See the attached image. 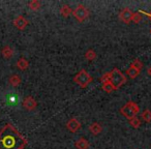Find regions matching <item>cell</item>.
Wrapping results in <instances>:
<instances>
[{"mask_svg": "<svg viewBox=\"0 0 151 149\" xmlns=\"http://www.w3.org/2000/svg\"><path fill=\"white\" fill-rule=\"evenodd\" d=\"M28 141L13 124L7 123L0 130V149H24Z\"/></svg>", "mask_w": 151, "mask_h": 149, "instance_id": "cell-1", "label": "cell"}, {"mask_svg": "<svg viewBox=\"0 0 151 149\" xmlns=\"http://www.w3.org/2000/svg\"><path fill=\"white\" fill-rule=\"evenodd\" d=\"M29 66V62H28L27 59H25L24 57H21V58L18 59L17 61V67L20 69V71H26Z\"/></svg>", "mask_w": 151, "mask_h": 149, "instance_id": "cell-12", "label": "cell"}, {"mask_svg": "<svg viewBox=\"0 0 151 149\" xmlns=\"http://www.w3.org/2000/svg\"><path fill=\"white\" fill-rule=\"evenodd\" d=\"M125 83L126 77L123 75V73L121 71H119L117 67L113 68V71H111V84L113 85L115 90H118L119 88H121Z\"/></svg>", "mask_w": 151, "mask_h": 149, "instance_id": "cell-4", "label": "cell"}, {"mask_svg": "<svg viewBox=\"0 0 151 149\" xmlns=\"http://www.w3.org/2000/svg\"><path fill=\"white\" fill-rule=\"evenodd\" d=\"M99 81H101L103 84L111 82V71H107V73H104L103 76L99 78Z\"/></svg>", "mask_w": 151, "mask_h": 149, "instance_id": "cell-20", "label": "cell"}, {"mask_svg": "<svg viewBox=\"0 0 151 149\" xmlns=\"http://www.w3.org/2000/svg\"><path fill=\"white\" fill-rule=\"evenodd\" d=\"M21 82H22L21 77L18 76V75H12V76L9 77V84H11L13 87H18V86H20Z\"/></svg>", "mask_w": 151, "mask_h": 149, "instance_id": "cell-14", "label": "cell"}, {"mask_svg": "<svg viewBox=\"0 0 151 149\" xmlns=\"http://www.w3.org/2000/svg\"><path fill=\"white\" fill-rule=\"evenodd\" d=\"M150 33H151V29H150Z\"/></svg>", "mask_w": 151, "mask_h": 149, "instance_id": "cell-27", "label": "cell"}, {"mask_svg": "<svg viewBox=\"0 0 151 149\" xmlns=\"http://www.w3.org/2000/svg\"><path fill=\"white\" fill-rule=\"evenodd\" d=\"M73 82L76 84L80 86L81 88H86L91 82H92V77L90 76V73L86 71V69H81L75 77H73Z\"/></svg>", "mask_w": 151, "mask_h": 149, "instance_id": "cell-3", "label": "cell"}, {"mask_svg": "<svg viewBox=\"0 0 151 149\" xmlns=\"http://www.w3.org/2000/svg\"><path fill=\"white\" fill-rule=\"evenodd\" d=\"M130 66L134 67V68L139 69V71H141V69L143 68V63L141 62L139 59H134V61H132V63H130Z\"/></svg>", "mask_w": 151, "mask_h": 149, "instance_id": "cell-24", "label": "cell"}, {"mask_svg": "<svg viewBox=\"0 0 151 149\" xmlns=\"http://www.w3.org/2000/svg\"><path fill=\"white\" fill-rule=\"evenodd\" d=\"M28 6H29V9H31V11L36 12L40 9L42 4H40V2L37 1V0H32V1H30V2L28 3Z\"/></svg>", "mask_w": 151, "mask_h": 149, "instance_id": "cell-18", "label": "cell"}, {"mask_svg": "<svg viewBox=\"0 0 151 149\" xmlns=\"http://www.w3.org/2000/svg\"><path fill=\"white\" fill-rule=\"evenodd\" d=\"M139 112H140V107L134 101H128L124 106H122L121 109H120V113L128 120L137 117Z\"/></svg>", "mask_w": 151, "mask_h": 149, "instance_id": "cell-2", "label": "cell"}, {"mask_svg": "<svg viewBox=\"0 0 151 149\" xmlns=\"http://www.w3.org/2000/svg\"><path fill=\"white\" fill-rule=\"evenodd\" d=\"M143 17L141 15V13L137 12V13H134L132 14V22H134V24H139L141 21H142Z\"/></svg>", "mask_w": 151, "mask_h": 149, "instance_id": "cell-22", "label": "cell"}, {"mask_svg": "<svg viewBox=\"0 0 151 149\" xmlns=\"http://www.w3.org/2000/svg\"><path fill=\"white\" fill-rule=\"evenodd\" d=\"M60 14H61V16H62V17L67 18V17H69V16H70V14H73V11H71V9H70V6H69V5L64 4V5H62V6H61Z\"/></svg>", "mask_w": 151, "mask_h": 149, "instance_id": "cell-16", "label": "cell"}, {"mask_svg": "<svg viewBox=\"0 0 151 149\" xmlns=\"http://www.w3.org/2000/svg\"><path fill=\"white\" fill-rule=\"evenodd\" d=\"M103 90L106 91L107 93H111V92H113V91H115V88H114L113 85L111 84V82H109V83L103 84Z\"/></svg>", "mask_w": 151, "mask_h": 149, "instance_id": "cell-23", "label": "cell"}, {"mask_svg": "<svg viewBox=\"0 0 151 149\" xmlns=\"http://www.w3.org/2000/svg\"><path fill=\"white\" fill-rule=\"evenodd\" d=\"M73 16L75 17V19L80 23H83L84 21H86L89 17V11L85 5L79 4L73 11Z\"/></svg>", "mask_w": 151, "mask_h": 149, "instance_id": "cell-5", "label": "cell"}, {"mask_svg": "<svg viewBox=\"0 0 151 149\" xmlns=\"http://www.w3.org/2000/svg\"><path fill=\"white\" fill-rule=\"evenodd\" d=\"M89 130H90V132L93 136H99L101 132V130H103V127H101V125L99 122H93L89 126Z\"/></svg>", "mask_w": 151, "mask_h": 149, "instance_id": "cell-11", "label": "cell"}, {"mask_svg": "<svg viewBox=\"0 0 151 149\" xmlns=\"http://www.w3.org/2000/svg\"><path fill=\"white\" fill-rule=\"evenodd\" d=\"M129 124H130L132 127H134L137 130V128H139L141 126V120L139 119L138 117H134V118H132V119L129 120Z\"/></svg>", "mask_w": 151, "mask_h": 149, "instance_id": "cell-21", "label": "cell"}, {"mask_svg": "<svg viewBox=\"0 0 151 149\" xmlns=\"http://www.w3.org/2000/svg\"><path fill=\"white\" fill-rule=\"evenodd\" d=\"M84 56L88 61H93V60H95V59H96L97 55H96V53L92 50V49H89V50H87V52L85 53Z\"/></svg>", "mask_w": 151, "mask_h": 149, "instance_id": "cell-17", "label": "cell"}, {"mask_svg": "<svg viewBox=\"0 0 151 149\" xmlns=\"http://www.w3.org/2000/svg\"><path fill=\"white\" fill-rule=\"evenodd\" d=\"M13 23H14V25H15V27L18 28L19 30H24L27 27L29 22H28V20L26 19L25 17H23V16H18V17L14 20Z\"/></svg>", "mask_w": 151, "mask_h": 149, "instance_id": "cell-9", "label": "cell"}, {"mask_svg": "<svg viewBox=\"0 0 151 149\" xmlns=\"http://www.w3.org/2000/svg\"><path fill=\"white\" fill-rule=\"evenodd\" d=\"M75 147L76 149H88L90 147L89 142L85 138H80L75 142Z\"/></svg>", "mask_w": 151, "mask_h": 149, "instance_id": "cell-10", "label": "cell"}, {"mask_svg": "<svg viewBox=\"0 0 151 149\" xmlns=\"http://www.w3.org/2000/svg\"><path fill=\"white\" fill-rule=\"evenodd\" d=\"M81 127H82V124H81V122L78 119H76V118H70L66 123V128L70 132H73V134L77 132Z\"/></svg>", "mask_w": 151, "mask_h": 149, "instance_id": "cell-6", "label": "cell"}, {"mask_svg": "<svg viewBox=\"0 0 151 149\" xmlns=\"http://www.w3.org/2000/svg\"><path fill=\"white\" fill-rule=\"evenodd\" d=\"M141 117H142V119L144 120L145 122H151V111L149 109H146L144 110V111L142 112V114H141Z\"/></svg>", "mask_w": 151, "mask_h": 149, "instance_id": "cell-19", "label": "cell"}, {"mask_svg": "<svg viewBox=\"0 0 151 149\" xmlns=\"http://www.w3.org/2000/svg\"><path fill=\"white\" fill-rule=\"evenodd\" d=\"M23 107L25 108L27 111H33L35 108L37 107V103L32 96H26L23 101Z\"/></svg>", "mask_w": 151, "mask_h": 149, "instance_id": "cell-8", "label": "cell"}, {"mask_svg": "<svg viewBox=\"0 0 151 149\" xmlns=\"http://www.w3.org/2000/svg\"><path fill=\"white\" fill-rule=\"evenodd\" d=\"M147 73H148L149 76H150V78H151V65L148 67V69H147Z\"/></svg>", "mask_w": 151, "mask_h": 149, "instance_id": "cell-25", "label": "cell"}, {"mask_svg": "<svg viewBox=\"0 0 151 149\" xmlns=\"http://www.w3.org/2000/svg\"><path fill=\"white\" fill-rule=\"evenodd\" d=\"M1 54H2V56L4 57L5 59H11L12 57L14 56L13 48H12V47H9V46L3 47L2 51H1Z\"/></svg>", "mask_w": 151, "mask_h": 149, "instance_id": "cell-13", "label": "cell"}, {"mask_svg": "<svg viewBox=\"0 0 151 149\" xmlns=\"http://www.w3.org/2000/svg\"><path fill=\"white\" fill-rule=\"evenodd\" d=\"M132 12L130 11L129 9H127V7H125V9H123L121 12H120L119 14V19L121 20L123 23L125 24H129L130 22H132Z\"/></svg>", "mask_w": 151, "mask_h": 149, "instance_id": "cell-7", "label": "cell"}, {"mask_svg": "<svg viewBox=\"0 0 151 149\" xmlns=\"http://www.w3.org/2000/svg\"><path fill=\"white\" fill-rule=\"evenodd\" d=\"M145 15H146V16H147V17H148V18H149V19H150V20H151V12H150V13H145Z\"/></svg>", "mask_w": 151, "mask_h": 149, "instance_id": "cell-26", "label": "cell"}, {"mask_svg": "<svg viewBox=\"0 0 151 149\" xmlns=\"http://www.w3.org/2000/svg\"><path fill=\"white\" fill-rule=\"evenodd\" d=\"M140 73H141V71H139V69L134 68V67H132V66H129L126 69V75H127L130 79H136L137 77L140 75Z\"/></svg>", "mask_w": 151, "mask_h": 149, "instance_id": "cell-15", "label": "cell"}]
</instances>
